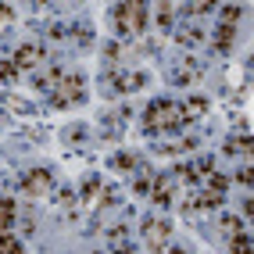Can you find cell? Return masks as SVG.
Returning a JSON list of instances; mask_svg holds the SVG:
<instances>
[{
    "instance_id": "obj_4",
    "label": "cell",
    "mask_w": 254,
    "mask_h": 254,
    "mask_svg": "<svg viewBox=\"0 0 254 254\" xmlns=\"http://www.w3.org/2000/svg\"><path fill=\"white\" fill-rule=\"evenodd\" d=\"M43 58H47V50L40 47V43H22L18 50H14V64H18V72H32V68H40L43 64Z\"/></svg>"
},
{
    "instance_id": "obj_11",
    "label": "cell",
    "mask_w": 254,
    "mask_h": 254,
    "mask_svg": "<svg viewBox=\"0 0 254 254\" xmlns=\"http://www.w3.org/2000/svg\"><path fill=\"white\" fill-rule=\"evenodd\" d=\"M204 115H208V100H204V97H190V100L183 104V118H186V122L204 118Z\"/></svg>"
},
{
    "instance_id": "obj_15",
    "label": "cell",
    "mask_w": 254,
    "mask_h": 254,
    "mask_svg": "<svg viewBox=\"0 0 254 254\" xmlns=\"http://www.w3.org/2000/svg\"><path fill=\"white\" fill-rule=\"evenodd\" d=\"M218 229H222V236L229 240V236H236V233H244L247 226H240V218H233V215H222V218H218Z\"/></svg>"
},
{
    "instance_id": "obj_21",
    "label": "cell",
    "mask_w": 254,
    "mask_h": 254,
    "mask_svg": "<svg viewBox=\"0 0 254 254\" xmlns=\"http://www.w3.org/2000/svg\"><path fill=\"white\" fill-rule=\"evenodd\" d=\"M97 190H100V179H97V176H90L86 183H82V190H79V193H82V200H93V197H97Z\"/></svg>"
},
{
    "instance_id": "obj_8",
    "label": "cell",
    "mask_w": 254,
    "mask_h": 254,
    "mask_svg": "<svg viewBox=\"0 0 254 254\" xmlns=\"http://www.w3.org/2000/svg\"><path fill=\"white\" fill-rule=\"evenodd\" d=\"M200 72H204V64H200L197 58H186L183 64H176V68H172V79H176V82H183V86H190V82H193Z\"/></svg>"
},
{
    "instance_id": "obj_13",
    "label": "cell",
    "mask_w": 254,
    "mask_h": 254,
    "mask_svg": "<svg viewBox=\"0 0 254 254\" xmlns=\"http://www.w3.org/2000/svg\"><path fill=\"white\" fill-rule=\"evenodd\" d=\"M58 79H61V68H43V72L36 75V86L50 93V90H54V86H58Z\"/></svg>"
},
{
    "instance_id": "obj_27",
    "label": "cell",
    "mask_w": 254,
    "mask_h": 254,
    "mask_svg": "<svg viewBox=\"0 0 254 254\" xmlns=\"http://www.w3.org/2000/svg\"><path fill=\"white\" fill-rule=\"evenodd\" d=\"M236 179H240V183H251V179H254V168H251V165H244L240 172H236Z\"/></svg>"
},
{
    "instance_id": "obj_24",
    "label": "cell",
    "mask_w": 254,
    "mask_h": 254,
    "mask_svg": "<svg viewBox=\"0 0 254 254\" xmlns=\"http://www.w3.org/2000/svg\"><path fill=\"white\" fill-rule=\"evenodd\" d=\"M229 247H233V251H240V254H244V251L251 247V240H247V229H244V233H236V236H229Z\"/></svg>"
},
{
    "instance_id": "obj_26",
    "label": "cell",
    "mask_w": 254,
    "mask_h": 254,
    "mask_svg": "<svg viewBox=\"0 0 254 254\" xmlns=\"http://www.w3.org/2000/svg\"><path fill=\"white\" fill-rule=\"evenodd\" d=\"M11 22H14V11L4 4V0H0V25H11Z\"/></svg>"
},
{
    "instance_id": "obj_18",
    "label": "cell",
    "mask_w": 254,
    "mask_h": 254,
    "mask_svg": "<svg viewBox=\"0 0 254 254\" xmlns=\"http://www.w3.org/2000/svg\"><path fill=\"white\" fill-rule=\"evenodd\" d=\"M215 4L218 0H186V11L190 14H208V11H215Z\"/></svg>"
},
{
    "instance_id": "obj_22",
    "label": "cell",
    "mask_w": 254,
    "mask_h": 254,
    "mask_svg": "<svg viewBox=\"0 0 254 254\" xmlns=\"http://www.w3.org/2000/svg\"><path fill=\"white\" fill-rule=\"evenodd\" d=\"M150 183H154V172H150V168H143L132 186H136V193H147V190H150Z\"/></svg>"
},
{
    "instance_id": "obj_9",
    "label": "cell",
    "mask_w": 254,
    "mask_h": 254,
    "mask_svg": "<svg viewBox=\"0 0 254 254\" xmlns=\"http://www.w3.org/2000/svg\"><path fill=\"white\" fill-rule=\"evenodd\" d=\"M140 86H147V75L143 72H129V75H118L115 79V90L118 93H132V90H140Z\"/></svg>"
},
{
    "instance_id": "obj_1",
    "label": "cell",
    "mask_w": 254,
    "mask_h": 254,
    "mask_svg": "<svg viewBox=\"0 0 254 254\" xmlns=\"http://www.w3.org/2000/svg\"><path fill=\"white\" fill-rule=\"evenodd\" d=\"M183 122H186L183 104H176V100H154V104H147V111H143V129L147 132H172Z\"/></svg>"
},
{
    "instance_id": "obj_7",
    "label": "cell",
    "mask_w": 254,
    "mask_h": 254,
    "mask_svg": "<svg viewBox=\"0 0 254 254\" xmlns=\"http://www.w3.org/2000/svg\"><path fill=\"white\" fill-rule=\"evenodd\" d=\"M150 200L154 204H172V193H176V179L172 176H154V183H150Z\"/></svg>"
},
{
    "instance_id": "obj_12",
    "label": "cell",
    "mask_w": 254,
    "mask_h": 254,
    "mask_svg": "<svg viewBox=\"0 0 254 254\" xmlns=\"http://www.w3.org/2000/svg\"><path fill=\"white\" fill-rule=\"evenodd\" d=\"M233 40H236V25L222 22V25H218V32H215V50H229Z\"/></svg>"
},
{
    "instance_id": "obj_3",
    "label": "cell",
    "mask_w": 254,
    "mask_h": 254,
    "mask_svg": "<svg viewBox=\"0 0 254 254\" xmlns=\"http://www.w3.org/2000/svg\"><path fill=\"white\" fill-rule=\"evenodd\" d=\"M143 240L150 251H165L168 244H172V226L161 222V218H147L143 222Z\"/></svg>"
},
{
    "instance_id": "obj_10",
    "label": "cell",
    "mask_w": 254,
    "mask_h": 254,
    "mask_svg": "<svg viewBox=\"0 0 254 254\" xmlns=\"http://www.w3.org/2000/svg\"><path fill=\"white\" fill-rule=\"evenodd\" d=\"M176 40L183 47H200L208 36H204V29H197V25H183V29H176Z\"/></svg>"
},
{
    "instance_id": "obj_23",
    "label": "cell",
    "mask_w": 254,
    "mask_h": 254,
    "mask_svg": "<svg viewBox=\"0 0 254 254\" xmlns=\"http://www.w3.org/2000/svg\"><path fill=\"white\" fill-rule=\"evenodd\" d=\"M0 79L14 82V79H18V64H14V61H0Z\"/></svg>"
},
{
    "instance_id": "obj_19",
    "label": "cell",
    "mask_w": 254,
    "mask_h": 254,
    "mask_svg": "<svg viewBox=\"0 0 254 254\" xmlns=\"http://www.w3.org/2000/svg\"><path fill=\"white\" fill-rule=\"evenodd\" d=\"M11 218H14V204L11 200H0V233L11 229Z\"/></svg>"
},
{
    "instance_id": "obj_17",
    "label": "cell",
    "mask_w": 254,
    "mask_h": 254,
    "mask_svg": "<svg viewBox=\"0 0 254 254\" xmlns=\"http://www.w3.org/2000/svg\"><path fill=\"white\" fill-rule=\"evenodd\" d=\"M18 251H22V240L4 229V233H0V254H18Z\"/></svg>"
},
{
    "instance_id": "obj_16",
    "label": "cell",
    "mask_w": 254,
    "mask_h": 254,
    "mask_svg": "<svg viewBox=\"0 0 254 254\" xmlns=\"http://www.w3.org/2000/svg\"><path fill=\"white\" fill-rule=\"evenodd\" d=\"M226 154H247L251 158V136H233L226 143Z\"/></svg>"
},
{
    "instance_id": "obj_28",
    "label": "cell",
    "mask_w": 254,
    "mask_h": 254,
    "mask_svg": "<svg viewBox=\"0 0 254 254\" xmlns=\"http://www.w3.org/2000/svg\"><path fill=\"white\" fill-rule=\"evenodd\" d=\"M61 204H64V208H72V204H75V197H72V190H61Z\"/></svg>"
},
{
    "instance_id": "obj_29",
    "label": "cell",
    "mask_w": 254,
    "mask_h": 254,
    "mask_svg": "<svg viewBox=\"0 0 254 254\" xmlns=\"http://www.w3.org/2000/svg\"><path fill=\"white\" fill-rule=\"evenodd\" d=\"M251 215H254V200L247 197V200H244V218H251Z\"/></svg>"
},
{
    "instance_id": "obj_5",
    "label": "cell",
    "mask_w": 254,
    "mask_h": 254,
    "mask_svg": "<svg viewBox=\"0 0 254 254\" xmlns=\"http://www.w3.org/2000/svg\"><path fill=\"white\" fill-rule=\"evenodd\" d=\"M22 186H25L29 197H43V193H50V186H54V176H50L47 168H32V172L22 179Z\"/></svg>"
},
{
    "instance_id": "obj_25",
    "label": "cell",
    "mask_w": 254,
    "mask_h": 254,
    "mask_svg": "<svg viewBox=\"0 0 254 254\" xmlns=\"http://www.w3.org/2000/svg\"><path fill=\"white\" fill-rule=\"evenodd\" d=\"M111 168H136V154H118L111 161Z\"/></svg>"
},
{
    "instance_id": "obj_20",
    "label": "cell",
    "mask_w": 254,
    "mask_h": 254,
    "mask_svg": "<svg viewBox=\"0 0 254 254\" xmlns=\"http://www.w3.org/2000/svg\"><path fill=\"white\" fill-rule=\"evenodd\" d=\"M240 14H244V7H240V4H226V7H222V22L236 25V22H240Z\"/></svg>"
},
{
    "instance_id": "obj_2",
    "label": "cell",
    "mask_w": 254,
    "mask_h": 254,
    "mask_svg": "<svg viewBox=\"0 0 254 254\" xmlns=\"http://www.w3.org/2000/svg\"><path fill=\"white\" fill-rule=\"evenodd\" d=\"M82 97H86V79H82V75H61L58 86L50 90V104H54V108H72V104H79Z\"/></svg>"
},
{
    "instance_id": "obj_6",
    "label": "cell",
    "mask_w": 254,
    "mask_h": 254,
    "mask_svg": "<svg viewBox=\"0 0 254 254\" xmlns=\"http://www.w3.org/2000/svg\"><path fill=\"white\" fill-rule=\"evenodd\" d=\"M122 7H126L129 32H143L147 29V4H143V0H122Z\"/></svg>"
},
{
    "instance_id": "obj_14",
    "label": "cell",
    "mask_w": 254,
    "mask_h": 254,
    "mask_svg": "<svg viewBox=\"0 0 254 254\" xmlns=\"http://www.w3.org/2000/svg\"><path fill=\"white\" fill-rule=\"evenodd\" d=\"M161 4V11H158V22H161V29H168L172 32L176 29V11H172V0H158Z\"/></svg>"
}]
</instances>
